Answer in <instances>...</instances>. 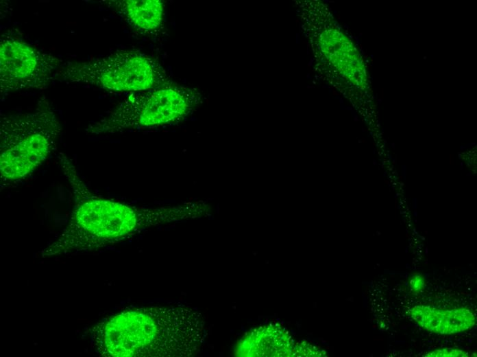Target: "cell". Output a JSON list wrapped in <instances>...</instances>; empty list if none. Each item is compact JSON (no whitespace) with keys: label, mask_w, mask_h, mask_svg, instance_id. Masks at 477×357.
Returning a JSON list of instances; mask_svg holds the SVG:
<instances>
[{"label":"cell","mask_w":477,"mask_h":357,"mask_svg":"<svg viewBox=\"0 0 477 357\" xmlns=\"http://www.w3.org/2000/svg\"><path fill=\"white\" fill-rule=\"evenodd\" d=\"M59 159L75 205L67 225L40 251L42 257L97 251L147 228L199 218L208 211L204 200L136 207L98 197L89 190L66 156L60 153Z\"/></svg>","instance_id":"1"},{"label":"cell","mask_w":477,"mask_h":357,"mask_svg":"<svg viewBox=\"0 0 477 357\" xmlns=\"http://www.w3.org/2000/svg\"><path fill=\"white\" fill-rule=\"evenodd\" d=\"M201 312L184 305L123 310L90 329L91 343L103 356L190 357L207 335Z\"/></svg>","instance_id":"2"},{"label":"cell","mask_w":477,"mask_h":357,"mask_svg":"<svg viewBox=\"0 0 477 357\" xmlns=\"http://www.w3.org/2000/svg\"><path fill=\"white\" fill-rule=\"evenodd\" d=\"M61 130L55 111L45 99L30 111L1 115V186L21 181L39 167L56 150Z\"/></svg>","instance_id":"3"},{"label":"cell","mask_w":477,"mask_h":357,"mask_svg":"<svg viewBox=\"0 0 477 357\" xmlns=\"http://www.w3.org/2000/svg\"><path fill=\"white\" fill-rule=\"evenodd\" d=\"M203 102L195 89L167 85L131 94L110 113L89 124L86 133L112 134L170 125L184 120Z\"/></svg>","instance_id":"4"},{"label":"cell","mask_w":477,"mask_h":357,"mask_svg":"<svg viewBox=\"0 0 477 357\" xmlns=\"http://www.w3.org/2000/svg\"><path fill=\"white\" fill-rule=\"evenodd\" d=\"M58 78L117 91H144L166 83L167 76L154 58L121 50L83 62H66Z\"/></svg>","instance_id":"5"},{"label":"cell","mask_w":477,"mask_h":357,"mask_svg":"<svg viewBox=\"0 0 477 357\" xmlns=\"http://www.w3.org/2000/svg\"><path fill=\"white\" fill-rule=\"evenodd\" d=\"M66 62L6 32L0 41V91L42 89L58 80Z\"/></svg>","instance_id":"6"},{"label":"cell","mask_w":477,"mask_h":357,"mask_svg":"<svg viewBox=\"0 0 477 357\" xmlns=\"http://www.w3.org/2000/svg\"><path fill=\"white\" fill-rule=\"evenodd\" d=\"M411 318L424 330L441 334L466 331L474 326L476 317L468 309L441 310L417 306L409 310Z\"/></svg>","instance_id":"7"},{"label":"cell","mask_w":477,"mask_h":357,"mask_svg":"<svg viewBox=\"0 0 477 357\" xmlns=\"http://www.w3.org/2000/svg\"><path fill=\"white\" fill-rule=\"evenodd\" d=\"M115 12L142 34H154L164 21V3L160 0L110 1Z\"/></svg>","instance_id":"8"},{"label":"cell","mask_w":477,"mask_h":357,"mask_svg":"<svg viewBox=\"0 0 477 357\" xmlns=\"http://www.w3.org/2000/svg\"><path fill=\"white\" fill-rule=\"evenodd\" d=\"M425 356L429 357H465L468 356V353L452 348H443L440 349H437L428 353Z\"/></svg>","instance_id":"9"},{"label":"cell","mask_w":477,"mask_h":357,"mask_svg":"<svg viewBox=\"0 0 477 357\" xmlns=\"http://www.w3.org/2000/svg\"><path fill=\"white\" fill-rule=\"evenodd\" d=\"M408 285L412 293L417 294L424 288V277L420 274H415L411 277Z\"/></svg>","instance_id":"10"},{"label":"cell","mask_w":477,"mask_h":357,"mask_svg":"<svg viewBox=\"0 0 477 357\" xmlns=\"http://www.w3.org/2000/svg\"><path fill=\"white\" fill-rule=\"evenodd\" d=\"M402 176H404V178H405L406 174V168L405 165H402Z\"/></svg>","instance_id":"11"}]
</instances>
